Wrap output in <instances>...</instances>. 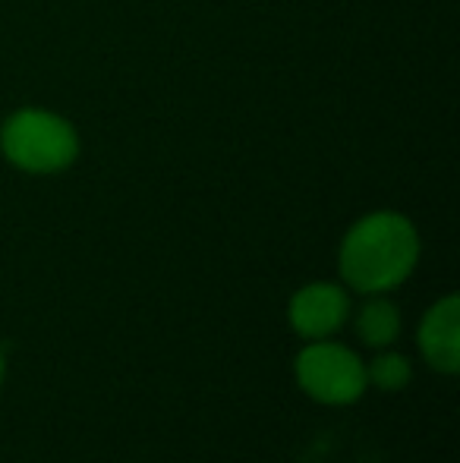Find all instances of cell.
<instances>
[{
	"label": "cell",
	"instance_id": "5b68a950",
	"mask_svg": "<svg viewBox=\"0 0 460 463\" xmlns=\"http://www.w3.org/2000/svg\"><path fill=\"white\" fill-rule=\"evenodd\" d=\"M417 347L429 369L442 375H457L460 366V299L457 293H445L419 318Z\"/></svg>",
	"mask_w": 460,
	"mask_h": 463
},
{
	"label": "cell",
	"instance_id": "3957f363",
	"mask_svg": "<svg viewBox=\"0 0 460 463\" xmlns=\"http://www.w3.org/2000/svg\"><path fill=\"white\" fill-rule=\"evenodd\" d=\"M294 378L309 401L325 407H350L369 388L362 356L332 337L306 341V347L294 360Z\"/></svg>",
	"mask_w": 460,
	"mask_h": 463
},
{
	"label": "cell",
	"instance_id": "7a4b0ae2",
	"mask_svg": "<svg viewBox=\"0 0 460 463\" xmlns=\"http://www.w3.org/2000/svg\"><path fill=\"white\" fill-rule=\"evenodd\" d=\"M80 152L76 127L48 108H19L0 123V155L23 174H63L76 165Z\"/></svg>",
	"mask_w": 460,
	"mask_h": 463
},
{
	"label": "cell",
	"instance_id": "52a82bcc",
	"mask_svg": "<svg viewBox=\"0 0 460 463\" xmlns=\"http://www.w3.org/2000/svg\"><path fill=\"white\" fill-rule=\"evenodd\" d=\"M366 382L385 394H398L413 382V363L391 347L375 350V356L366 363Z\"/></svg>",
	"mask_w": 460,
	"mask_h": 463
},
{
	"label": "cell",
	"instance_id": "6da1fadb",
	"mask_svg": "<svg viewBox=\"0 0 460 463\" xmlns=\"http://www.w3.org/2000/svg\"><path fill=\"white\" fill-rule=\"evenodd\" d=\"M419 231L407 214L379 208L347 227L338 246V271L353 293H391L417 271Z\"/></svg>",
	"mask_w": 460,
	"mask_h": 463
},
{
	"label": "cell",
	"instance_id": "ba28073f",
	"mask_svg": "<svg viewBox=\"0 0 460 463\" xmlns=\"http://www.w3.org/2000/svg\"><path fill=\"white\" fill-rule=\"evenodd\" d=\"M4 378H6V356H4V350H0V388H4Z\"/></svg>",
	"mask_w": 460,
	"mask_h": 463
},
{
	"label": "cell",
	"instance_id": "8992f818",
	"mask_svg": "<svg viewBox=\"0 0 460 463\" xmlns=\"http://www.w3.org/2000/svg\"><path fill=\"white\" fill-rule=\"evenodd\" d=\"M400 309L385 297V293H369L362 306L353 316V331L369 350H385L394 347L400 337Z\"/></svg>",
	"mask_w": 460,
	"mask_h": 463
},
{
	"label": "cell",
	"instance_id": "277c9868",
	"mask_svg": "<svg viewBox=\"0 0 460 463\" xmlns=\"http://www.w3.org/2000/svg\"><path fill=\"white\" fill-rule=\"evenodd\" d=\"M350 293L334 280H309L296 287L287 299V322L303 341H325L334 337L350 318Z\"/></svg>",
	"mask_w": 460,
	"mask_h": 463
}]
</instances>
